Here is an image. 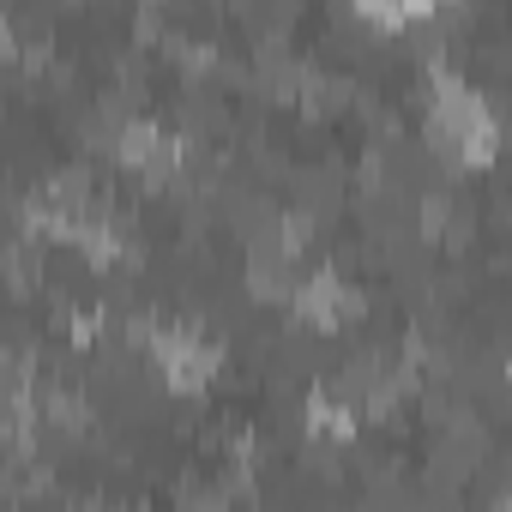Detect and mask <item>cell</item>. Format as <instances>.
Listing matches in <instances>:
<instances>
[{
	"label": "cell",
	"mask_w": 512,
	"mask_h": 512,
	"mask_svg": "<svg viewBox=\"0 0 512 512\" xmlns=\"http://www.w3.org/2000/svg\"><path fill=\"white\" fill-rule=\"evenodd\" d=\"M296 314L314 326V332H332V326H350V314H356V296L338 284V278H302L296 284Z\"/></svg>",
	"instance_id": "cell-1"
}]
</instances>
